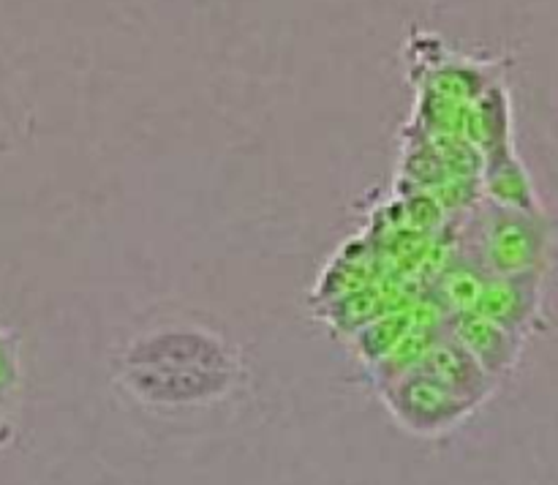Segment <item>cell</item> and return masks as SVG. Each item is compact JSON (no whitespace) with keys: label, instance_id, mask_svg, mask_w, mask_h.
I'll return each instance as SVG.
<instances>
[{"label":"cell","instance_id":"obj_1","mask_svg":"<svg viewBox=\"0 0 558 485\" xmlns=\"http://www.w3.org/2000/svg\"><path fill=\"white\" fill-rule=\"evenodd\" d=\"M240 360L218 332L205 327H158L125 349L120 379L153 407H199L229 396Z\"/></svg>","mask_w":558,"mask_h":485},{"label":"cell","instance_id":"obj_2","mask_svg":"<svg viewBox=\"0 0 558 485\" xmlns=\"http://www.w3.org/2000/svg\"><path fill=\"white\" fill-rule=\"evenodd\" d=\"M379 392L392 420L403 431H409L412 436H423V439L450 434L480 409L477 401L450 390L439 379L425 374L420 365L385 381Z\"/></svg>","mask_w":558,"mask_h":485},{"label":"cell","instance_id":"obj_3","mask_svg":"<svg viewBox=\"0 0 558 485\" xmlns=\"http://www.w3.org/2000/svg\"><path fill=\"white\" fill-rule=\"evenodd\" d=\"M417 365L450 390L477 401L480 407L494 396L496 385H499V379L490 376L485 365L452 332L436 336Z\"/></svg>","mask_w":558,"mask_h":485},{"label":"cell","instance_id":"obj_4","mask_svg":"<svg viewBox=\"0 0 558 485\" xmlns=\"http://www.w3.org/2000/svg\"><path fill=\"white\" fill-rule=\"evenodd\" d=\"M452 336L485 365L490 376H505L515 368L521 357V336L507 330L499 322L488 319L480 311H458L452 319Z\"/></svg>","mask_w":558,"mask_h":485},{"label":"cell","instance_id":"obj_5","mask_svg":"<svg viewBox=\"0 0 558 485\" xmlns=\"http://www.w3.org/2000/svg\"><path fill=\"white\" fill-rule=\"evenodd\" d=\"M534 251H537V234L526 213L521 207H501V216L496 213L485 229V259L490 262V267L501 276H518L526 272Z\"/></svg>","mask_w":558,"mask_h":485},{"label":"cell","instance_id":"obj_6","mask_svg":"<svg viewBox=\"0 0 558 485\" xmlns=\"http://www.w3.org/2000/svg\"><path fill=\"white\" fill-rule=\"evenodd\" d=\"M529 278H532L529 272H518V276H501L499 281H485V289L474 311L521 336V330L534 314V298L526 294Z\"/></svg>","mask_w":558,"mask_h":485},{"label":"cell","instance_id":"obj_7","mask_svg":"<svg viewBox=\"0 0 558 485\" xmlns=\"http://www.w3.org/2000/svg\"><path fill=\"white\" fill-rule=\"evenodd\" d=\"M0 428H3V412H0Z\"/></svg>","mask_w":558,"mask_h":485}]
</instances>
